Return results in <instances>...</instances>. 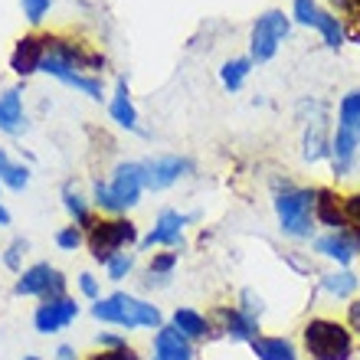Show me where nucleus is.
I'll list each match as a JSON object with an SVG mask.
<instances>
[{"label": "nucleus", "instance_id": "f257e3e1", "mask_svg": "<svg viewBox=\"0 0 360 360\" xmlns=\"http://www.w3.org/2000/svg\"><path fill=\"white\" fill-rule=\"evenodd\" d=\"M92 318L102 324H112V328H122V331H138V328H151L158 331L164 324V311L148 298H138V295L128 292H112L102 295L98 302H92Z\"/></svg>", "mask_w": 360, "mask_h": 360}, {"label": "nucleus", "instance_id": "f03ea898", "mask_svg": "<svg viewBox=\"0 0 360 360\" xmlns=\"http://www.w3.org/2000/svg\"><path fill=\"white\" fill-rule=\"evenodd\" d=\"M304 354L311 360H351L354 357V331L338 318L314 314L302 328Z\"/></svg>", "mask_w": 360, "mask_h": 360}, {"label": "nucleus", "instance_id": "7ed1b4c3", "mask_svg": "<svg viewBox=\"0 0 360 360\" xmlns=\"http://www.w3.org/2000/svg\"><path fill=\"white\" fill-rule=\"evenodd\" d=\"M272 210H275V219H278V229L282 236L288 239H304L314 236V187H288V190H278L272 193Z\"/></svg>", "mask_w": 360, "mask_h": 360}, {"label": "nucleus", "instance_id": "20e7f679", "mask_svg": "<svg viewBox=\"0 0 360 360\" xmlns=\"http://www.w3.org/2000/svg\"><path fill=\"white\" fill-rule=\"evenodd\" d=\"M141 243L138 236V226H134L128 217H95V223L86 229V246H89V256L105 266L112 256L118 252H128Z\"/></svg>", "mask_w": 360, "mask_h": 360}, {"label": "nucleus", "instance_id": "39448f33", "mask_svg": "<svg viewBox=\"0 0 360 360\" xmlns=\"http://www.w3.org/2000/svg\"><path fill=\"white\" fill-rule=\"evenodd\" d=\"M292 17L278 7L262 10L256 20H252V30H249V53L246 56L252 59V66H266L278 56V49L288 37H292Z\"/></svg>", "mask_w": 360, "mask_h": 360}, {"label": "nucleus", "instance_id": "423d86ee", "mask_svg": "<svg viewBox=\"0 0 360 360\" xmlns=\"http://www.w3.org/2000/svg\"><path fill=\"white\" fill-rule=\"evenodd\" d=\"M39 72L49 76V79H56V82H63V86H69V89H76L79 95H86V98H92V102H102L105 98L102 76H89V72H82V69L72 66L69 59L56 56L53 49H46V59H43Z\"/></svg>", "mask_w": 360, "mask_h": 360}, {"label": "nucleus", "instance_id": "0eeeda50", "mask_svg": "<svg viewBox=\"0 0 360 360\" xmlns=\"http://www.w3.org/2000/svg\"><path fill=\"white\" fill-rule=\"evenodd\" d=\"M108 190H112V200L118 213H128L131 207L141 203V193L148 190V180H144V161H118L112 167V177H108Z\"/></svg>", "mask_w": 360, "mask_h": 360}, {"label": "nucleus", "instance_id": "6e6552de", "mask_svg": "<svg viewBox=\"0 0 360 360\" xmlns=\"http://www.w3.org/2000/svg\"><path fill=\"white\" fill-rule=\"evenodd\" d=\"M49 49L56 56L69 59L76 69L89 72V76H102L108 69V56L95 43H86V39H76V37H63V33H49Z\"/></svg>", "mask_w": 360, "mask_h": 360}, {"label": "nucleus", "instance_id": "1a4fd4ad", "mask_svg": "<svg viewBox=\"0 0 360 360\" xmlns=\"http://www.w3.org/2000/svg\"><path fill=\"white\" fill-rule=\"evenodd\" d=\"M79 302L72 298V295H59V298H43V302L33 308V328H37V334H59L66 331L69 324L79 318Z\"/></svg>", "mask_w": 360, "mask_h": 360}, {"label": "nucleus", "instance_id": "9d476101", "mask_svg": "<svg viewBox=\"0 0 360 360\" xmlns=\"http://www.w3.org/2000/svg\"><path fill=\"white\" fill-rule=\"evenodd\" d=\"M193 174V161L190 158H180V154H158V158H148L144 161V180H148V190L151 193H161V190H171L174 184H180L184 177Z\"/></svg>", "mask_w": 360, "mask_h": 360}, {"label": "nucleus", "instance_id": "9b49d317", "mask_svg": "<svg viewBox=\"0 0 360 360\" xmlns=\"http://www.w3.org/2000/svg\"><path fill=\"white\" fill-rule=\"evenodd\" d=\"M46 49H49V33H39V30L23 33L13 43V49H10V69H13V76H20V79L37 76L43 59H46Z\"/></svg>", "mask_w": 360, "mask_h": 360}, {"label": "nucleus", "instance_id": "f8f14e48", "mask_svg": "<svg viewBox=\"0 0 360 360\" xmlns=\"http://www.w3.org/2000/svg\"><path fill=\"white\" fill-rule=\"evenodd\" d=\"M184 229H187V213L167 207L158 213L154 226L148 229V236H141L138 246L144 252H151V249H184Z\"/></svg>", "mask_w": 360, "mask_h": 360}, {"label": "nucleus", "instance_id": "ddd939ff", "mask_svg": "<svg viewBox=\"0 0 360 360\" xmlns=\"http://www.w3.org/2000/svg\"><path fill=\"white\" fill-rule=\"evenodd\" d=\"M357 154H360V122L351 124H334L331 131V167H334V177H351L354 164H357Z\"/></svg>", "mask_w": 360, "mask_h": 360}, {"label": "nucleus", "instance_id": "4468645a", "mask_svg": "<svg viewBox=\"0 0 360 360\" xmlns=\"http://www.w3.org/2000/svg\"><path fill=\"white\" fill-rule=\"evenodd\" d=\"M210 321H213V331H223V338L236 344H252L259 338V321L246 318V314L239 311L236 304H217L213 314H210Z\"/></svg>", "mask_w": 360, "mask_h": 360}, {"label": "nucleus", "instance_id": "2eb2a0df", "mask_svg": "<svg viewBox=\"0 0 360 360\" xmlns=\"http://www.w3.org/2000/svg\"><path fill=\"white\" fill-rule=\"evenodd\" d=\"M27 128H30V115H27V95H23V86L0 89V134L20 138Z\"/></svg>", "mask_w": 360, "mask_h": 360}, {"label": "nucleus", "instance_id": "dca6fc26", "mask_svg": "<svg viewBox=\"0 0 360 360\" xmlns=\"http://www.w3.org/2000/svg\"><path fill=\"white\" fill-rule=\"evenodd\" d=\"M108 118H112L118 128H124V131L144 134L141 118H138V105H134L131 86H128V76L115 79V89H112V95H108Z\"/></svg>", "mask_w": 360, "mask_h": 360}, {"label": "nucleus", "instance_id": "f3484780", "mask_svg": "<svg viewBox=\"0 0 360 360\" xmlns=\"http://www.w3.org/2000/svg\"><path fill=\"white\" fill-rule=\"evenodd\" d=\"M331 122L328 115H318L311 122H304V134H302V158L308 164L328 161L331 158Z\"/></svg>", "mask_w": 360, "mask_h": 360}, {"label": "nucleus", "instance_id": "a211bd4d", "mask_svg": "<svg viewBox=\"0 0 360 360\" xmlns=\"http://www.w3.org/2000/svg\"><path fill=\"white\" fill-rule=\"evenodd\" d=\"M314 223L328 226V233L347 229V213H344V197L331 187H314Z\"/></svg>", "mask_w": 360, "mask_h": 360}, {"label": "nucleus", "instance_id": "6ab92c4d", "mask_svg": "<svg viewBox=\"0 0 360 360\" xmlns=\"http://www.w3.org/2000/svg\"><path fill=\"white\" fill-rule=\"evenodd\" d=\"M197 357V347L177 331L171 324H161L154 331L151 341V360H193Z\"/></svg>", "mask_w": 360, "mask_h": 360}, {"label": "nucleus", "instance_id": "aec40b11", "mask_svg": "<svg viewBox=\"0 0 360 360\" xmlns=\"http://www.w3.org/2000/svg\"><path fill=\"white\" fill-rule=\"evenodd\" d=\"M311 249L321 259L338 262V269H351V262L360 256L347 229H341V233H321V236H314L311 239Z\"/></svg>", "mask_w": 360, "mask_h": 360}, {"label": "nucleus", "instance_id": "412c9836", "mask_svg": "<svg viewBox=\"0 0 360 360\" xmlns=\"http://www.w3.org/2000/svg\"><path fill=\"white\" fill-rule=\"evenodd\" d=\"M53 272H56V266H49V262L27 266L17 275V282H13V295L17 298H39L43 302L49 292V282H53Z\"/></svg>", "mask_w": 360, "mask_h": 360}, {"label": "nucleus", "instance_id": "4be33fe9", "mask_svg": "<svg viewBox=\"0 0 360 360\" xmlns=\"http://www.w3.org/2000/svg\"><path fill=\"white\" fill-rule=\"evenodd\" d=\"M171 328H177L184 338H187L190 344H197V341H207L210 334H213V321H210V314L197 311V308H187V304H180L177 311L171 314Z\"/></svg>", "mask_w": 360, "mask_h": 360}, {"label": "nucleus", "instance_id": "5701e85b", "mask_svg": "<svg viewBox=\"0 0 360 360\" xmlns=\"http://www.w3.org/2000/svg\"><path fill=\"white\" fill-rule=\"evenodd\" d=\"M59 197H63V210L69 213V223H76V226H82V229L92 226L98 213L92 210V200L76 187V180H66L63 190H59Z\"/></svg>", "mask_w": 360, "mask_h": 360}, {"label": "nucleus", "instance_id": "b1692460", "mask_svg": "<svg viewBox=\"0 0 360 360\" xmlns=\"http://www.w3.org/2000/svg\"><path fill=\"white\" fill-rule=\"evenodd\" d=\"M249 347H252V354H256L259 360H298L295 341H288L282 334H259Z\"/></svg>", "mask_w": 360, "mask_h": 360}, {"label": "nucleus", "instance_id": "393cba45", "mask_svg": "<svg viewBox=\"0 0 360 360\" xmlns=\"http://www.w3.org/2000/svg\"><path fill=\"white\" fill-rule=\"evenodd\" d=\"M249 72H252V59H249V56H233V59H226V63L219 66V86L226 89L229 95H236L239 89L246 86Z\"/></svg>", "mask_w": 360, "mask_h": 360}, {"label": "nucleus", "instance_id": "a878e982", "mask_svg": "<svg viewBox=\"0 0 360 360\" xmlns=\"http://www.w3.org/2000/svg\"><path fill=\"white\" fill-rule=\"evenodd\" d=\"M321 288L331 295V298H351L360 288V275L354 272V269H334V272L321 275Z\"/></svg>", "mask_w": 360, "mask_h": 360}, {"label": "nucleus", "instance_id": "bb28decb", "mask_svg": "<svg viewBox=\"0 0 360 360\" xmlns=\"http://www.w3.org/2000/svg\"><path fill=\"white\" fill-rule=\"evenodd\" d=\"M318 33H321V39H324V46L328 49H341L344 43H347V27H344V20L334 13V10H328L324 7L321 10V17H318Z\"/></svg>", "mask_w": 360, "mask_h": 360}, {"label": "nucleus", "instance_id": "cd10ccee", "mask_svg": "<svg viewBox=\"0 0 360 360\" xmlns=\"http://www.w3.org/2000/svg\"><path fill=\"white\" fill-rule=\"evenodd\" d=\"M27 256H30V239L27 236H13L7 243V249H4V269L7 272H13V275H20L23 272V262H27Z\"/></svg>", "mask_w": 360, "mask_h": 360}, {"label": "nucleus", "instance_id": "c85d7f7f", "mask_svg": "<svg viewBox=\"0 0 360 360\" xmlns=\"http://www.w3.org/2000/svg\"><path fill=\"white\" fill-rule=\"evenodd\" d=\"M177 262H180L177 249H158V252H151V259H148V269H144V272H151V275H158V278H167V282H171V275H174V269H177Z\"/></svg>", "mask_w": 360, "mask_h": 360}, {"label": "nucleus", "instance_id": "c756f323", "mask_svg": "<svg viewBox=\"0 0 360 360\" xmlns=\"http://www.w3.org/2000/svg\"><path fill=\"white\" fill-rule=\"evenodd\" d=\"M321 4L318 0H292V10H288V17H292V23H298V27H308L314 30L318 27V17H321Z\"/></svg>", "mask_w": 360, "mask_h": 360}, {"label": "nucleus", "instance_id": "7c9ffc66", "mask_svg": "<svg viewBox=\"0 0 360 360\" xmlns=\"http://www.w3.org/2000/svg\"><path fill=\"white\" fill-rule=\"evenodd\" d=\"M89 200H92V210L98 213V217H122L118 207H115V200H112L108 180H92V193H89Z\"/></svg>", "mask_w": 360, "mask_h": 360}, {"label": "nucleus", "instance_id": "2f4dec72", "mask_svg": "<svg viewBox=\"0 0 360 360\" xmlns=\"http://www.w3.org/2000/svg\"><path fill=\"white\" fill-rule=\"evenodd\" d=\"M30 167L23 161H10L7 167H4V174H0V184H4V190H13V193H23V190L30 187Z\"/></svg>", "mask_w": 360, "mask_h": 360}, {"label": "nucleus", "instance_id": "473e14b6", "mask_svg": "<svg viewBox=\"0 0 360 360\" xmlns=\"http://www.w3.org/2000/svg\"><path fill=\"white\" fill-rule=\"evenodd\" d=\"M134 266H138L134 252H118V256H112L102 269H105V275H108V282H124L128 275H134Z\"/></svg>", "mask_w": 360, "mask_h": 360}, {"label": "nucleus", "instance_id": "72a5a7b5", "mask_svg": "<svg viewBox=\"0 0 360 360\" xmlns=\"http://www.w3.org/2000/svg\"><path fill=\"white\" fill-rule=\"evenodd\" d=\"M53 243H56L63 252H79V249L86 246V229L76 226V223H66V226L56 229V236H53Z\"/></svg>", "mask_w": 360, "mask_h": 360}, {"label": "nucleus", "instance_id": "f704fd0d", "mask_svg": "<svg viewBox=\"0 0 360 360\" xmlns=\"http://www.w3.org/2000/svg\"><path fill=\"white\" fill-rule=\"evenodd\" d=\"M236 308L246 318H252V321H262V314H266V298L256 292V288H243V292L236 295Z\"/></svg>", "mask_w": 360, "mask_h": 360}, {"label": "nucleus", "instance_id": "c9c22d12", "mask_svg": "<svg viewBox=\"0 0 360 360\" xmlns=\"http://www.w3.org/2000/svg\"><path fill=\"white\" fill-rule=\"evenodd\" d=\"M53 4H56V0H20L23 20H27L33 30L43 27V23H46V17H49V10H53Z\"/></svg>", "mask_w": 360, "mask_h": 360}, {"label": "nucleus", "instance_id": "e433bc0d", "mask_svg": "<svg viewBox=\"0 0 360 360\" xmlns=\"http://www.w3.org/2000/svg\"><path fill=\"white\" fill-rule=\"evenodd\" d=\"M338 122L341 124L360 122V89H351L347 95H341V102H338Z\"/></svg>", "mask_w": 360, "mask_h": 360}, {"label": "nucleus", "instance_id": "4c0bfd02", "mask_svg": "<svg viewBox=\"0 0 360 360\" xmlns=\"http://www.w3.org/2000/svg\"><path fill=\"white\" fill-rule=\"evenodd\" d=\"M76 285H79V292H82V298H89V302H98V298H102V282H98L92 272H79Z\"/></svg>", "mask_w": 360, "mask_h": 360}, {"label": "nucleus", "instance_id": "58836bf2", "mask_svg": "<svg viewBox=\"0 0 360 360\" xmlns=\"http://www.w3.org/2000/svg\"><path fill=\"white\" fill-rule=\"evenodd\" d=\"M89 360H141V354L134 351L131 344H124V347H118V351H95V354H89Z\"/></svg>", "mask_w": 360, "mask_h": 360}, {"label": "nucleus", "instance_id": "ea45409f", "mask_svg": "<svg viewBox=\"0 0 360 360\" xmlns=\"http://www.w3.org/2000/svg\"><path fill=\"white\" fill-rule=\"evenodd\" d=\"M95 344H98V351H118V347L128 344V338L118 334V331H102L98 338H95Z\"/></svg>", "mask_w": 360, "mask_h": 360}, {"label": "nucleus", "instance_id": "a19ab883", "mask_svg": "<svg viewBox=\"0 0 360 360\" xmlns=\"http://www.w3.org/2000/svg\"><path fill=\"white\" fill-rule=\"evenodd\" d=\"M344 213H347V226H360V190L344 197Z\"/></svg>", "mask_w": 360, "mask_h": 360}, {"label": "nucleus", "instance_id": "79ce46f5", "mask_svg": "<svg viewBox=\"0 0 360 360\" xmlns=\"http://www.w3.org/2000/svg\"><path fill=\"white\" fill-rule=\"evenodd\" d=\"M344 324H347V328H351V331L360 338V298H354V302L347 304V321H344Z\"/></svg>", "mask_w": 360, "mask_h": 360}, {"label": "nucleus", "instance_id": "37998d69", "mask_svg": "<svg viewBox=\"0 0 360 360\" xmlns=\"http://www.w3.org/2000/svg\"><path fill=\"white\" fill-rule=\"evenodd\" d=\"M53 360H82V354L76 351V344H59L53 351Z\"/></svg>", "mask_w": 360, "mask_h": 360}, {"label": "nucleus", "instance_id": "c03bdc74", "mask_svg": "<svg viewBox=\"0 0 360 360\" xmlns=\"http://www.w3.org/2000/svg\"><path fill=\"white\" fill-rule=\"evenodd\" d=\"M10 219H13V217H10V210L0 203V226H10Z\"/></svg>", "mask_w": 360, "mask_h": 360}, {"label": "nucleus", "instance_id": "a18cd8bd", "mask_svg": "<svg viewBox=\"0 0 360 360\" xmlns=\"http://www.w3.org/2000/svg\"><path fill=\"white\" fill-rule=\"evenodd\" d=\"M347 233H351L354 246H357V252H360V226H347Z\"/></svg>", "mask_w": 360, "mask_h": 360}, {"label": "nucleus", "instance_id": "49530a36", "mask_svg": "<svg viewBox=\"0 0 360 360\" xmlns=\"http://www.w3.org/2000/svg\"><path fill=\"white\" fill-rule=\"evenodd\" d=\"M10 164V154H7V148H0V174H4V167Z\"/></svg>", "mask_w": 360, "mask_h": 360}, {"label": "nucleus", "instance_id": "de8ad7c7", "mask_svg": "<svg viewBox=\"0 0 360 360\" xmlns=\"http://www.w3.org/2000/svg\"><path fill=\"white\" fill-rule=\"evenodd\" d=\"M23 360H43V357H37V354H27V357H23Z\"/></svg>", "mask_w": 360, "mask_h": 360}, {"label": "nucleus", "instance_id": "09e8293b", "mask_svg": "<svg viewBox=\"0 0 360 360\" xmlns=\"http://www.w3.org/2000/svg\"><path fill=\"white\" fill-rule=\"evenodd\" d=\"M0 190H4V184H0Z\"/></svg>", "mask_w": 360, "mask_h": 360}]
</instances>
